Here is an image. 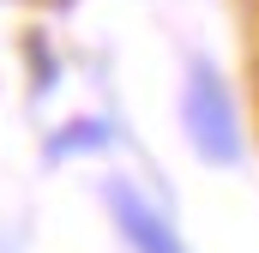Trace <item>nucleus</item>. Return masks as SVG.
<instances>
[{
	"label": "nucleus",
	"instance_id": "nucleus-1",
	"mask_svg": "<svg viewBox=\"0 0 259 253\" xmlns=\"http://www.w3.org/2000/svg\"><path fill=\"white\" fill-rule=\"evenodd\" d=\"M181 139L205 169H241L247 163V126H241V103L229 91V78L217 61L193 55L187 78H181Z\"/></svg>",
	"mask_w": 259,
	"mask_h": 253
},
{
	"label": "nucleus",
	"instance_id": "nucleus-2",
	"mask_svg": "<svg viewBox=\"0 0 259 253\" xmlns=\"http://www.w3.org/2000/svg\"><path fill=\"white\" fill-rule=\"evenodd\" d=\"M103 205H109L115 235H121L133 253H187L181 235H175V223L163 217V205L145 199V187H133L127 175H109V181H103Z\"/></svg>",
	"mask_w": 259,
	"mask_h": 253
},
{
	"label": "nucleus",
	"instance_id": "nucleus-3",
	"mask_svg": "<svg viewBox=\"0 0 259 253\" xmlns=\"http://www.w3.org/2000/svg\"><path fill=\"white\" fill-rule=\"evenodd\" d=\"M115 145V121H103V115H78V121H66L61 133H49V157L66 163V157H97V151H109Z\"/></svg>",
	"mask_w": 259,
	"mask_h": 253
}]
</instances>
